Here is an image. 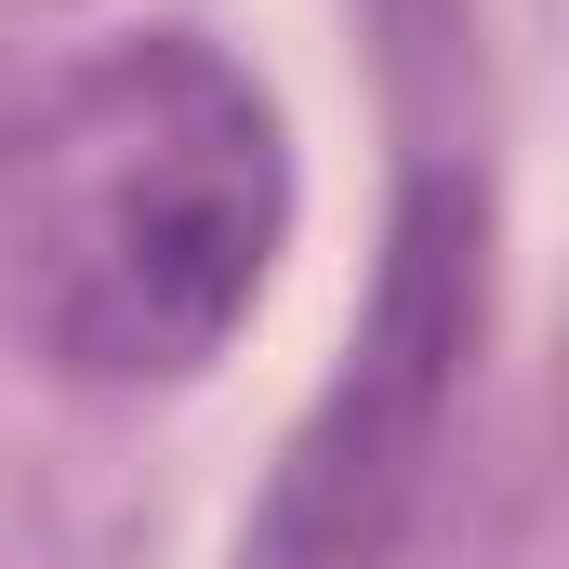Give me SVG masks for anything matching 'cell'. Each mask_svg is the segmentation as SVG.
Masks as SVG:
<instances>
[{"label":"cell","instance_id":"obj_1","mask_svg":"<svg viewBox=\"0 0 569 569\" xmlns=\"http://www.w3.org/2000/svg\"><path fill=\"white\" fill-rule=\"evenodd\" d=\"M291 239V133L266 80L199 40H93L0 146L13 318L80 385H186L266 305Z\"/></svg>","mask_w":569,"mask_h":569},{"label":"cell","instance_id":"obj_2","mask_svg":"<svg viewBox=\"0 0 569 569\" xmlns=\"http://www.w3.org/2000/svg\"><path fill=\"white\" fill-rule=\"evenodd\" d=\"M463 358H477V199L425 186L398 212L371 331L305 411L266 517L239 530V569H411L437 517V463H450V411H463Z\"/></svg>","mask_w":569,"mask_h":569}]
</instances>
